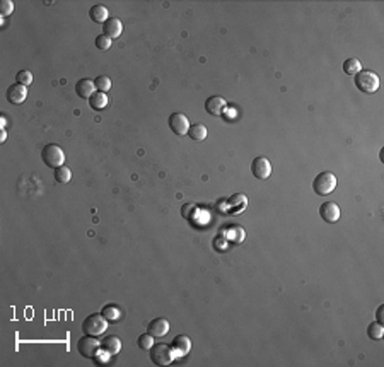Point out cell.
Masks as SVG:
<instances>
[{
	"label": "cell",
	"mask_w": 384,
	"mask_h": 367,
	"mask_svg": "<svg viewBox=\"0 0 384 367\" xmlns=\"http://www.w3.org/2000/svg\"><path fill=\"white\" fill-rule=\"evenodd\" d=\"M106 328H108V319L103 314H98V312L89 314L82 323L84 335H91V337H96V338L101 337L106 331Z\"/></svg>",
	"instance_id": "6da1fadb"
},
{
	"label": "cell",
	"mask_w": 384,
	"mask_h": 367,
	"mask_svg": "<svg viewBox=\"0 0 384 367\" xmlns=\"http://www.w3.org/2000/svg\"><path fill=\"white\" fill-rule=\"evenodd\" d=\"M335 188H336V176L331 171H321L313 181V190L321 196L329 195Z\"/></svg>",
	"instance_id": "7a4b0ae2"
},
{
	"label": "cell",
	"mask_w": 384,
	"mask_h": 367,
	"mask_svg": "<svg viewBox=\"0 0 384 367\" xmlns=\"http://www.w3.org/2000/svg\"><path fill=\"white\" fill-rule=\"evenodd\" d=\"M355 86L359 91L372 94L379 89V77L371 70H360L355 75Z\"/></svg>",
	"instance_id": "3957f363"
},
{
	"label": "cell",
	"mask_w": 384,
	"mask_h": 367,
	"mask_svg": "<svg viewBox=\"0 0 384 367\" xmlns=\"http://www.w3.org/2000/svg\"><path fill=\"white\" fill-rule=\"evenodd\" d=\"M41 157H43V162L48 168H60L63 166V161H65V154L61 150V147H58L56 144H46L41 150Z\"/></svg>",
	"instance_id": "277c9868"
},
{
	"label": "cell",
	"mask_w": 384,
	"mask_h": 367,
	"mask_svg": "<svg viewBox=\"0 0 384 367\" xmlns=\"http://www.w3.org/2000/svg\"><path fill=\"white\" fill-rule=\"evenodd\" d=\"M77 350L82 357L86 359H94L96 355L101 352V343L98 342L96 337H91V335H84L82 338L77 342Z\"/></svg>",
	"instance_id": "5b68a950"
},
{
	"label": "cell",
	"mask_w": 384,
	"mask_h": 367,
	"mask_svg": "<svg viewBox=\"0 0 384 367\" xmlns=\"http://www.w3.org/2000/svg\"><path fill=\"white\" fill-rule=\"evenodd\" d=\"M174 359V352L166 343H156L151 349V361L156 366H167Z\"/></svg>",
	"instance_id": "8992f818"
},
{
	"label": "cell",
	"mask_w": 384,
	"mask_h": 367,
	"mask_svg": "<svg viewBox=\"0 0 384 367\" xmlns=\"http://www.w3.org/2000/svg\"><path fill=\"white\" fill-rule=\"evenodd\" d=\"M167 125L169 128H171V132L174 135H186L188 130H190V122H188V118L184 117L183 113H172L171 117H169L167 120Z\"/></svg>",
	"instance_id": "52a82bcc"
},
{
	"label": "cell",
	"mask_w": 384,
	"mask_h": 367,
	"mask_svg": "<svg viewBox=\"0 0 384 367\" xmlns=\"http://www.w3.org/2000/svg\"><path fill=\"white\" fill-rule=\"evenodd\" d=\"M251 173L255 178L258 180H267L268 176L272 175V164L267 157L260 156V157H255L251 162Z\"/></svg>",
	"instance_id": "ba28073f"
},
{
	"label": "cell",
	"mask_w": 384,
	"mask_h": 367,
	"mask_svg": "<svg viewBox=\"0 0 384 367\" xmlns=\"http://www.w3.org/2000/svg\"><path fill=\"white\" fill-rule=\"evenodd\" d=\"M7 101L10 104H22L28 98V89L22 84H12L9 89H7Z\"/></svg>",
	"instance_id": "9c48e42d"
},
{
	"label": "cell",
	"mask_w": 384,
	"mask_h": 367,
	"mask_svg": "<svg viewBox=\"0 0 384 367\" xmlns=\"http://www.w3.org/2000/svg\"><path fill=\"white\" fill-rule=\"evenodd\" d=\"M320 215L325 222L328 224H335L340 219V207L335 202H325L320 207Z\"/></svg>",
	"instance_id": "30bf717a"
},
{
	"label": "cell",
	"mask_w": 384,
	"mask_h": 367,
	"mask_svg": "<svg viewBox=\"0 0 384 367\" xmlns=\"http://www.w3.org/2000/svg\"><path fill=\"white\" fill-rule=\"evenodd\" d=\"M225 106H227V104H225V99L220 98V96H210L205 103L207 113L212 115V117H220V115L224 113Z\"/></svg>",
	"instance_id": "8fae6325"
},
{
	"label": "cell",
	"mask_w": 384,
	"mask_h": 367,
	"mask_svg": "<svg viewBox=\"0 0 384 367\" xmlns=\"http://www.w3.org/2000/svg\"><path fill=\"white\" fill-rule=\"evenodd\" d=\"M121 31H123V24L118 17H110L105 24H103V34L108 38H111V40L120 36Z\"/></svg>",
	"instance_id": "7c38bea8"
},
{
	"label": "cell",
	"mask_w": 384,
	"mask_h": 367,
	"mask_svg": "<svg viewBox=\"0 0 384 367\" xmlns=\"http://www.w3.org/2000/svg\"><path fill=\"white\" fill-rule=\"evenodd\" d=\"M75 92L79 98L82 99H89L92 94L96 92V84L94 80L91 79H80L79 82L75 84Z\"/></svg>",
	"instance_id": "4fadbf2b"
},
{
	"label": "cell",
	"mask_w": 384,
	"mask_h": 367,
	"mask_svg": "<svg viewBox=\"0 0 384 367\" xmlns=\"http://www.w3.org/2000/svg\"><path fill=\"white\" fill-rule=\"evenodd\" d=\"M169 331V321L166 318H156L149 323V333L152 337H164Z\"/></svg>",
	"instance_id": "5bb4252c"
},
{
	"label": "cell",
	"mask_w": 384,
	"mask_h": 367,
	"mask_svg": "<svg viewBox=\"0 0 384 367\" xmlns=\"http://www.w3.org/2000/svg\"><path fill=\"white\" fill-rule=\"evenodd\" d=\"M172 352H174L176 355H186L188 352H190L191 349V340L186 337V335H178L174 340H172Z\"/></svg>",
	"instance_id": "9a60e30c"
},
{
	"label": "cell",
	"mask_w": 384,
	"mask_h": 367,
	"mask_svg": "<svg viewBox=\"0 0 384 367\" xmlns=\"http://www.w3.org/2000/svg\"><path fill=\"white\" fill-rule=\"evenodd\" d=\"M101 350L110 355H116L121 350V342L116 337H106L101 342Z\"/></svg>",
	"instance_id": "2e32d148"
},
{
	"label": "cell",
	"mask_w": 384,
	"mask_h": 367,
	"mask_svg": "<svg viewBox=\"0 0 384 367\" xmlns=\"http://www.w3.org/2000/svg\"><path fill=\"white\" fill-rule=\"evenodd\" d=\"M108 15H110V14H108V9H106L105 5H101V3H96V5H92L91 9H89L91 21L92 22H98V24H99V22H103V24H105L108 19H110Z\"/></svg>",
	"instance_id": "e0dca14e"
},
{
	"label": "cell",
	"mask_w": 384,
	"mask_h": 367,
	"mask_svg": "<svg viewBox=\"0 0 384 367\" xmlns=\"http://www.w3.org/2000/svg\"><path fill=\"white\" fill-rule=\"evenodd\" d=\"M108 104V96L106 92H101V91H96L94 94L89 98V106L92 108V110L99 111L103 110V108H106Z\"/></svg>",
	"instance_id": "ac0fdd59"
},
{
	"label": "cell",
	"mask_w": 384,
	"mask_h": 367,
	"mask_svg": "<svg viewBox=\"0 0 384 367\" xmlns=\"http://www.w3.org/2000/svg\"><path fill=\"white\" fill-rule=\"evenodd\" d=\"M207 133H209V130H207L205 125H202V123H197V125H191L190 130H188V135H190L191 140H197V142H202L207 138Z\"/></svg>",
	"instance_id": "d6986e66"
},
{
	"label": "cell",
	"mask_w": 384,
	"mask_h": 367,
	"mask_svg": "<svg viewBox=\"0 0 384 367\" xmlns=\"http://www.w3.org/2000/svg\"><path fill=\"white\" fill-rule=\"evenodd\" d=\"M70 180H72V171H70V168H67V166H60V168L55 169V181H56V183L67 184Z\"/></svg>",
	"instance_id": "ffe728a7"
},
{
	"label": "cell",
	"mask_w": 384,
	"mask_h": 367,
	"mask_svg": "<svg viewBox=\"0 0 384 367\" xmlns=\"http://www.w3.org/2000/svg\"><path fill=\"white\" fill-rule=\"evenodd\" d=\"M360 70H362V65H360V61L357 59H348L343 61V72L347 75H357Z\"/></svg>",
	"instance_id": "44dd1931"
},
{
	"label": "cell",
	"mask_w": 384,
	"mask_h": 367,
	"mask_svg": "<svg viewBox=\"0 0 384 367\" xmlns=\"http://www.w3.org/2000/svg\"><path fill=\"white\" fill-rule=\"evenodd\" d=\"M367 335L371 337L372 340H381L384 337V328L381 323H371L367 328Z\"/></svg>",
	"instance_id": "7402d4cb"
},
{
	"label": "cell",
	"mask_w": 384,
	"mask_h": 367,
	"mask_svg": "<svg viewBox=\"0 0 384 367\" xmlns=\"http://www.w3.org/2000/svg\"><path fill=\"white\" fill-rule=\"evenodd\" d=\"M103 316L108 319V321H116L118 318H120V309H118L116 306H111V304H108V306L103 307Z\"/></svg>",
	"instance_id": "603a6c76"
},
{
	"label": "cell",
	"mask_w": 384,
	"mask_h": 367,
	"mask_svg": "<svg viewBox=\"0 0 384 367\" xmlns=\"http://www.w3.org/2000/svg\"><path fill=\"white\" fill-rule=\"evenodd\" d=\"M94 84H96V89L101 92L111 91V79L108 75H99L98 79L94 80Z\"/></svg>",
	"instance_id": "cb8c5ba5"
},
{
	"label": "cell",
	"mask_w": 384,
	"mask_h": 367,
	"mask_svg": "<svg viewBox=\"0 0 384 367\" xmlns=\"http://www.w3.org/2000/svg\"><path fill=\"white\" fill-rule=\"evenodd\" d=\"M154 337L151 333H145V335H142V337H138V347L140 349H144V350H151L152 349V345H154V340H152Z\"/></svg>",
	"instance_id": "d4e9b609"
},
{
	"label": "cell",
	"mask_w": 384,
	"mask_h": 367,
	"mask_svg": "<svg viewBox=\"0 0 384 367\" xmlns=\"http://www.w3.org/2000/svg\"><path fill=\"white\" fill-rule=\"evenodd\" d=\"M31 82H33V73H31L29 70H21L17 72V84H22V86H31Z\"/></svg>",
	"instance_id": "484cf974"
},
{
	"label": "cell",
	"mask_w": 384,
	"mask_h": 367,
	"mask_svg": "<svg viewBox=\"0 0 384 367\" xmlns=\"http://www.w3.org/2000/svg\"><path fill=\"white\" fill-rule=\"evenodd\" d=\"M111 41H113L111 38H108V36H105V34H101V36L96 38V46H98L99 50H103V52H105V50L111 48Z\"/></svg>",
	"instance_id": "4316f807"
},
{
	"label": "cell",
	"mask_w": 384,
	"mask_h": 367,
	"mask_svg": "<svg viewBox=\"0 0 384 367\" xmlns=\"http://www.w3.org/2000/svg\"><path fill=\"white\" fill-rule=\"evenodd\" d=\"M12 12H14V2L12 0H2V2H0V14L10 15Z\"/></svg>",
	"instance_id": "83f0119b"
},
{
	"label": "cell",
	"mask_w": 384,
	"mask_h": 367,
	"mask_svg": "<svg viewBox=\"0 0 384 367\" xmlns=\"http://www.w3.org/2000/svg\"><path fill=\"white\" fill-rule=\"evenodd\" d=\"M193 212H195V205H193V203H184L183 208H181V215H183L184 219H190Z\"/></svg>",
	"instance_id": "f1b7e54d"
},
{
	"label": "cell",
	"mask_w": 384,
	"mask_h": 367,
	"mask_svg": "<svg viewBox=\"0 0 384 367\" xmlns=\"http://www.w3.org/2000/svg\"><path fill=\"white\" fill-rule=\"evenodd\" d=\"M110 357H111L110 354H106V352H103V350H101V352H99V354L94 357V361H96V362H99V364H106L108 359H110Z\"/></svg>",
	"instance_id": "f546056e"
},
{
	"label": "cell",
	"mask_w": 384,
	"mask_h": 367,
	"mask_svg": "<svg viewBox=\"0 0 384 367\" xmlns=\"http://www.w3.org/2000/svg\"><path fill=\"white\" fill-rule=\"evenodd\" d=\"M383 309H384V306H379L378 312H376V321L381 323V324H383Z\"/></svg>",
	"instance_id": "4dcf8cb0"
},
{
	"label": "cell",
	"mask_w": 384,
	"mask_h": 367,
	"mask_svg": "<svg viewBox=\"0 0 384 367\" xmlns=\"http://www.w3.org/2000/svg\"><path fill=\"white\" fill-rule=\"evenodd\" d=\"M5 138H7V132H5V128H2V132H0V142H5Z\"/></svg>",
	"instance_id": "1f68e13d"
}]
</instances>
